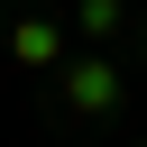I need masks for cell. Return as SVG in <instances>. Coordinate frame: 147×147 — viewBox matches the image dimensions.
Masks as SVG:
<instances>
[{"label": "cell", "mask_w": 147, "mask_h": 147, "mask_svg": "<svg viewBox=\"0 0 147 147\" xmlns=\"http://www.w3.org/2000/svg\"><path fill=\"white\" fill-rule=\"evenodd\" d=\"M74 101H83V110H110V74L83 64V74H74Z\"/></svg>", "instance_id": "cell-1"}]
</instances>
